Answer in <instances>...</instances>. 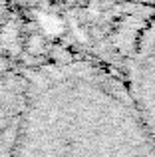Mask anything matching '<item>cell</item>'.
<instances>
[{
    "instance_id": "6da1fadb",
    "label": "cell",
    "mask_w": 155,
    "mask_h": 157,
    "mask_svg": "<svg viewBox=\"0 0 155 157\" xmlns=\"http://www.w3.org/2000/svg\"><path fill=\"white\" fill-rule=\"evenodd\" d=\"M12 157H155V139L119 74L74 60L28 82Z\"/></svg>"
},
{
    "instance_id": "7a4b0ae2",
    "label": "cell",
    "mask_w": 155,
    "mask_h": 157,
    "mask_svg": "<svg viewBox=\"0 0 155 157\" xmlns=\"http://www.w3.org/2000/svg\"><path fill=\"white\" fill-rule=\"evenodd\" d=\"M119 76L141 121L155 139V12L143 26Z\"/></svg>"
},
{
    "instance_id": "3957f363",
    "label": "cell",
    "mask_w": 155,
    "mask_h": 157,
    "mask_svg": "<svg viewBox=\"0 0 155 157\" xmlns=\"http://www.w3.org/2000/svg\"><path fill=\"white\" fill-rule=\"evenodd\" d=\"M8 74L0 82V157L14 153L28 90V80Z\"/></svg>"
},
{
    "instance_id": "277c9868",
    "label": "cell",
    "mask_w": 155,
    "mask_h": 157,
    "mask_svg": "<svg viewBox=\"0 0 155 157\" xmlns=\"http://www.w3.org/2000/svg\"><path fill=\"white\" fill-rule=\"evenodd\" d=\"M12 70V60L6 54H0V74H8Z\"/></svg>"
},
{
    "instance_id": "5b68a950",
    "label": "cell",
    "mask_w": 155,
    "mask_h": 157,
    "mask_svg": "<svg viewBox=\"0 0 155 157\" xmlns=\"http://www.w3.org/2000/svg\"><path fill=\"white\" fill-rule=\"evenodd\" d=\"M131 2L143 4V6H147V8H153V10H155V0H131Z\"/></svg>"
}]
</instances>
